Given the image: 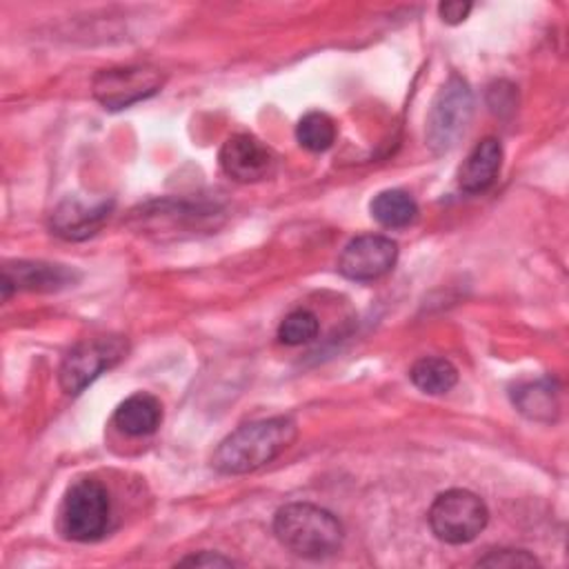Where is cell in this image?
Returning <instances> with one entry per match:
<instances>
[{"label":"cell","mask_w":569,"mask_h":569,"mask_svg":"<svg viewBox=\"0 0 569 569\" xmlns=\"http://www.w3.org/2000/svg\"><path fill=\"white\" fill-rule=\"evenodd\" d=\"M298 438V425L289 416H273L233 429L213 451L211 467L220 473H249L276 460Z\"/></svg>","instance_id":"1"},{"label":"cell","mask_w":569,"mask_h":569,"mask_svg":"<svg viewBox=\"0 0 569 569\" xmlns=\"http://www.w3.org/2000/svg\"><path fill=\"white\" fill-rule=\"evenodd\" d=\"M278 542L293 556L320 560L333 556L345 538L340 520L311 502H289L273 516Z\"/></svg>","instance_id":"2"},{"label":"cell","mask_w":569,"mask_h":569,"mask_svg":"<svg viewBox=\"0 0 569 569\" xmlns=\"http://www.w3.org/2000/svg\"><path fill=\"white\" fill-rule=\"evenodd\" d=\"M111 520V500L104 485L93 478L76 480L60 505V531L76 542L102 538Z\"/></svg>","instance_id":"3"},{"label":"cell","mask_w":569,"mask_h":569,"mask_svg":"<svg viewBox=\"0 0 569 569\" xmlns=\"http://www.w3.org/2000/svg\"><path fill=\"white\" fill-rule=\"evenodd\" d=\"M489 520V509L469 489H449L436 496L429 509V527L438 540L449 545L471 542Z\"/></svg>","instance_id":"4"},{"label":"cell","mask_w":569,"mask_h":569,"mask_svg":"<svg viewBox=\"0 0 569 569\" xmlns=\"http://www.w3.org/2000/svg\"><path fill=\"white\" fill-rule=\"evenodd\" d=\"M473 113L469 84L451 76L436 93L427 116V144L433 153H447L458 144Z\"/></svg>","instance_id":"5"},{"label":"cell","mask_w":569,"mask_h":569,"mask_svg":"<svg viewBox=\"0 0 569 569\" xmlns=\"http://www.w3.org/2000/svg\"><path fill=\"white\" fill-rule=\"evenodd\" d=\"M127 340L122 336L87 338L73 345L60 362L58 380L64 393H82L102 371L116 367L127 356Z\"/></svg>","instance_id":"6"},{"label":"cell","mask_w":569,"mask_h":569,"mask_svg":"<svg viewBox=\"0 0 569 569\" xmlns=\"http://www.w3.org/2000/svg\"><path fill=\"white\" fill-rule=\"evenodd\" d=\"M164 73L149 64H129L102 69L93 78V98L104 109H124L160 91Z\"/></svg>","instance_id":"7"},{"label":"cell","mask_w":569,"mask_h":569,"mask_svg":"<svg viewBox=\"0 0 569 569\" xmlns=\"http://www.w3.org/2000/svg\"><path fill=\"white\" fill-rule=\"evenodd\" d=\"M398 244L380 233H365L349 240L338 258V271L356 282H367L393 269Z\"/></svg>","instance_id":"8"},{"label":"cell","mask_w":569,"mask_h":569,"mask_svg":"<svg viewBox=\"0 0 569 569\" xmlns=\"http://www.w3.org/2000/svg\"><path fill=\"white\" fill-rule=\"evenodd\" d=\"M222 171L236 182H258L273 173L276 156L251 133H233L218 153Z\"/></svg>","instance_id":"9"},{"label":"cell","mask_w":569,"mask_h":569,"mask_svg":"<svg viewBox=\"0 0 569 569\" xmlns=\"http://www.w3.org/2000/svg\"><path fill=\"white\" fill-rule=\"evenodd\" d=\"M78 271L64 264H51L40 260H18L2 267V293L11 296L13 289L27 291H60L78 280Z\"/></svg>","instance_id":"10"},{"label":"cell","mask_w":569,"mask_h":569,"mask_svg":"<svg viewBox=\"0 0 569 569\" xmlns=\"http://www.w3.org/2000/svg\"><path fill=\"white\" fill-rule=\"evenodd\" d=\"M111 211V202L84 204L78 198L62 200L51 213V229L64 240H82L93 236Z\"/></svg>","instance_id":"11"},{"label":"cell","mask_w":569,"mask_h":569,"mask_svg":"<svg viewBox=\"0 0 569 569\" xmlns=\"http://www.w3.org/2000/svg\"><path fill=\"white\" fill-rule=\"evenodd\" d=\"M502 162V147L496 138H482L476 147L467 153L458 169V184L467 193H480L489 189L500 171Z\"/></svg>","instance_id":"12"},{"label":"cell","mask_w":569,"mask_h":569,"mask_svg":"<svg viewBox=\"0 0 569 569\" xmlns=\"http://www.w3.org/2000/svg\"><path fill=\"white\" fill-rule=\"evenodd\" d=\"M162 422V405L156 396L138 391L124 398L113 411V425L129 436H149Z\"/></svg>","instance_id":"13"},{"label":"cell","mask_w":569,"mask_h":569,"mask_svg":"<svg viewBox=\"0 0 569 569\" xmlns=\"http://www.w3.org/2000/svg\"><path fill=\"white\" fill-rule=\"evenodd\" d=\"M369 211L376 222L387 229H402L409 227L418 218L416 200L402 189H385L373 196Z\"/></svg>","instance_id":"14"},{"label":"cell","mask_w":569,"mask_h":569,"mask_svg":"<svg viewBox=\"0 0 569 569\" xmlns=\"http://www.w3.org/2000/svg\"><path fill=\"white\" fill-rule=\"evenodd\" d=\"M513 405L520 409V413H525L531 420L551 422L558 413V400L549 378L520 385L513 391Z\"/></svg>","instance_id":"15"},{"label":"cell","mask_w":569,"mask_h":569,"mask_svg":"<svg viewBox=\"0 0 569 569\" xmlns=\"http://www.w3.org/2000/svg\"><path fill=\"white\" fill-rule=\"evenodd\" d=\"M409 378L420 391L440 396L458 382V369L445 358L427 356L413 362V367L409 369Z\"/></svg>","instance_id":"16"},{"label":"cell","mask_w":569,"mask_h":569,"mask_svg":"<svg viewBox=\"0 0 569 569\" xmlns=\"http://www.w3.org/2000/svg\"><path fill=\"white\" fill-rule=\"evenodd\" d=\"M296 138L307 151H327L336 140V122L325 111H309L300 118L296 127Z\"/></svg>","instance_id":"17"},{"label":"cell","mask_w":569,"mask_h":569,"mask_svg":"<svg viewBox=\"0 0 569 569\" xmlns=\"http://www.w3.org/2000/svg\"><path fill=\"white\" fill-rule=\"evenodd\" d=\"M320 331L318 316L309 309H293L284 316V320L278 327V340L284 345H305L311 342Z\"/></svg>","instance_id":"18"},{"label":"cell","mask_w":569,"mask_h":569,"mask_svg":"<svg viewBox=\"0 0 569 569\" xmlns=\"http://www.w3.org/2000/svg\"><path fill=\"white\" fill-rule=\"evenodd\" d=\"M478 565L482 567H533L538 565V560L520 549H500V551H491L485 558L478 560Z\"/></svg>","instance_id":"19"},{"label":"cell","mask_w":569,"mask_h":569,"mask_svg":"<svg viewBox=\"0 0 569 569\" xmlns=\"http://www.w3.org/2000/svg\"><path fill=\"white\" fill-rule=\"evenodd\" d=\"M469 11H471V2H462V0H449L438 4V13L447 24L462 22L469 16Z\"/></svg>","instance_id":"20"},{"label":"cell","mask_w":569,"mask_h":569,"mask_svg":"<svg viewBox=\"0 0 569 569\" xmlns=\"http://www.w3.org/2000/svg\"><path fill=\"white\" fill-rule=\"evenodd\" d=\"M178 565H193V567H231V565H236V560H231V558H227V556H220V553H213V551H200V553H193V556L182 558Z\"/></svg>","instance_id":"21"}]
</instances>
